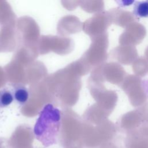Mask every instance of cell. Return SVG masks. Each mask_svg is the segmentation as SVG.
Returning a JSON list of instances; mask_svg holds the SVG:
<instances>
[{"label": "cell", "instance_id": "1", "mask_svg": "<svg viewBox=\"0 0 148 148\" xmlns=\"http://www.w3.org/2000/svg\"><path fill=\"white\" fill-rule=\"evenodd\" d=\"M60 127V111L51 104H47L40 113L34 128V134L43 146H50L57 143Z\"/></svg>", "mask_w": 148, "mask_h": 148}, {"label": "cell", "instance_id": "2", "mask_svg": "<svg viewBox=\"0 0 148 148\" xmlns=\"http://www.w3.org/2000/svg\"><path fill=\"white\" fill-rule=\"evenodd\" d=\"M116 125L112 121L106 120L83 137L84 146L86 148H97L104 143L110 142L116 135Z\"/></svg>", "mask_w": 148, "mask_h": 148}, {"label": "cell", "instance_id": "3", "mask_svg": "<svg viewBox=\"0 0 148 148\" xmlns=\"http://www.w3.org/2000/svg\"><path fill=\"white\" fill-rule=\"evenodd\" d=\"M120 86L128 95L132 106H141L146 102L147 97L142 85V80L139 77L132 75H128L125 76Z\"/></svg>", "mask_w": 148, "mask_h": 148}, {"label": "cell", "instance_id": "4", "mask_svg": "<svg viewBox=\"0 0 148 148\" xmlns=\"http://www.w3.org/2000/svg\"><path fill=\"white\" fill-rule=\"evenodd\" d=\"M146 34L145 27L136 22H134L127 27L119 38L121 45L134 46L139 44L145 38Z\"/></svg>", "mask_w": 148, "mask_h": 148}, {"label": "cell", "instance_id": "5", "mask_svg": "<svg viewBox=\"0 0 148 148\" xmlns=\"http://www.w3.org/2000/svg\"><path fill=\"white\" fill-rule=\"evenodd\" d=\"M103 74L102 80L104 79L113 84H121L125 77V72L123 67L117 62H109L102 66Z\"/></svg>", "mask_w": 148, "mask_h": 148}, {"label": "cell", "instance_id": "6", "mask_svg": "<svg viewBox=\"0 0 148 148\" xmlns=\"http://www.w3.org/2000/svg\"><path fill=\"white\" fill-rule=\"evenodd\" d=\"M110 55L117 62L127 65L136 60L138 52L135 46L120 45L115 47L110 52Z\"/></svg>", "mask_w": 148, "mask_h": 148}, {"label": "cell", "instance_id": "7", "mask_svg": "<svg viewBox=\"0 0 148 148\" xmlns=\"http://www.w3.org/2000/svg\"><path fill=\"white\" fill-rule=\"evenodd\" d=\"M118 124L119 127L121 130L128 133L139 128L143 123L140 113L136 109L123 115Z\"/></svg>", "mask_w": 148, "mask_h": 148}, {"label": "cell", "instance_id": "8", "mask_svg": "<svg viewBox=\"0 0 148 148\" xmlns=\"http://www.w3.org/2000/svg\"><path fill=\"white\" fill-rule=\"evenodd\" d=\"M126 148H148V135L139 127L127 133L125 140Z\"/></svg>", "mask_w": 148, "mask_h": 148}, {"label": "cell", "instance_id": "9", "mask_svg": "<svg viewBox=\"0 0 148 148\" xmlns=\"http://www.w3.org/2000/svg\"><path fill=\"white\" fill-rule=\"evenodd\" d=\"M108 12L112 23L122 27H127L135 20V16L133 14L119 8L112 9Z\"/></svg>", "mask_w": 148, "mask_h": 148}, {"label": "cell", "instance_id": "10", "mask_svg": "<svg viewBox=\"0 0 148 148\" xmlns=\"http://www.w3.org/2000/svg\"><path fill=\"white\" fill-rule=\"evenodd\" d=\"M132 69L136 76H145L148 73V61L145 57H139L132 63Z\"/></svg>", "mask_w": 148, "mask_h": 148}, {"label": "cell", "instance_id": "11", "mask_svg": "<svg viewBox=\"0 0 148 148\" xmlns=\"http://www.w3.org/2000/svg\"><path fill=\"white\" fill-rule=\"evenodd\" d=\"M14 99L19 104H25L29 98V92L27 88L21 85L16 86L13 91Z\"/></svg>", "mask_w": 148, "mask_h": 148}, {"label": "cell", "instance_id": "12", "mask_svg": "<svg viewBox=\"0 0 148 148\" xmlns=\"http://www.w3.org/2000/svg\"><path fill=\"white\" fill-rule=\"evenodd\" d=\"M133 14L138 17H147L148 1H136L134 6Z\"/></svg>", "mask_w": 148, "mask_h": 148}, {"label": "cell", "instance_id": "13", "mask_svg": "<svg viewBox=\"0 0 148 148\" xmlns=\"http://www.w3.org/2000/svg\"><path fill=\"white\" fill-rule=\"evenodd\" d=\"M14 101L12 91L8 89L0 91V108H6Z\"/></svg>", "mask_w": 148, "mask_h": 148}, {"label": "cell", "instance_id": "14", "mask_svg": "<svg viewBox=\"0 0 148 148\" xmlns=\"http://www.w3.org/2000/svg\"><path fill=\"white\" fill-rule=\"evenodd\" d=\"M137 110L142 117L143 124H148V102H145Z\"/></svg>", "mask_w": 148, "mask_h": 148}, {"label": "cell", "instance_id": "15", "mask_svg": "<svg viewBox=\"0 0 148 148\" xmlns=\"http://www.w3.org/2000/svg\"><path fill=\"white\" fill-rule=\"evenodd\" d=\"M99 148H119L114 143L110 142H108L103 143L99 146Z\"/></svg>", "mask_w": 148, "mask_h": 148}, {"label": "cell", "instance_id": "16", "mask_svg": "<svg viewBox=\"0 0 148 148\" xmlns=\"http://www.w3.org/2000/svg\"><path fill=\"white\" fill-rule=\"evenodd\" d=\"M142 85L146 94V95L148 98V77H147L144 80H142Z\"/></svg>", "mask_w": 148, "mask_h": 148}, {"label": "cell", "instance_id": "17", "mask_svg": "<svg viewBox=\"0 0 148 148\" xmlns=\"http://www.w3.org/2000/svg\"><path fill=\"white\" fill-rule=\"evenodd\" d=\"M116 2H117L120 6H127L131 4L132 3L134 2V1H116Z\"/></svg>", "mask_w": 148, "mask_h": 148}, {"label": "cell", "instance_id": "18", "mask_svg": "<svg viewBox=\"0 0 148 148\" xmlns=\"http://www.w3.org/2000/svg\"><path fill=\"white\" fill-rule=\"evenodd\" d=\"M140 128L144 133H145L147 135H148V124H143L140 127Z\"/></svg>", "mask_w": 148, "mask_h": 148}, {"label": "cell", "instance_id": "19", "mask_svg": "<svg viewBox=\"0 0 148 148\" xmlns=\"http://www.w3.org/2000/svg\"><path fill=\"white\" fill-rule=\"evenodd\" d=\"M145 58L148 61V47L145 50Z\"/></svg>", "mask_w": 148, "mask_h": 148}]
</instances>
